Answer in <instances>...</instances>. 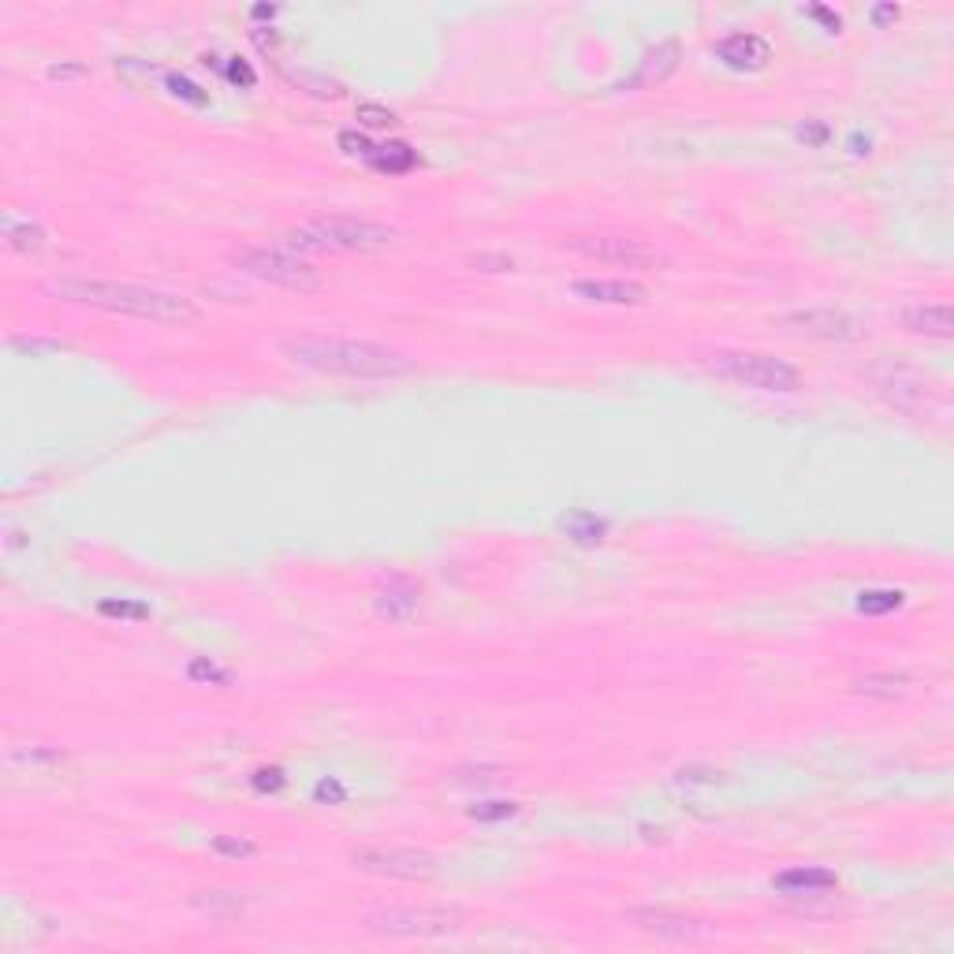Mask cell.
<instances>
[{"instance_id":"cell-1","label":"cell","mask_w":954,"mask_h":954,"mask_svg":"<svg viewBox=\"0 0 954 954\" xmlns=\"http://www.w3.org/2000/svg\"><path fill=\"white\" fill-rule=\"evenodd\" d=\"M53 295L79 306H94L105 314H127L138 321H157V325H191L198 321V306L183 295L157 291L146 284H127V280H90V276H64L53 284Z\"/></svg>"},{"instance_id":"cell-2","label":"cell","mask_w":954,"mask_h":954,"mask_svg":"<svg viewBox=\"0 0 954 954\" xmlns=\"http://www.w3.org/2000/svg\"><path fill=\"white\" fill-rule=\"evenodd\" d=\"M280 351L287 362L302 369L351 377V381H388V377H407L414 369L399 351H388L369 340H347V336H287Z\"/></svg>"},{"instance_id":"cell-3","label":"cell","mask_w":954,"mask_h":954,"mask_svg":"<svg viewBox=\"0 0 954 954\" xmlns=\"http://www.w3.org/2000/svg\"><path fill=\"white\" fill-rule=\"evenodd\" d=\"M396 228L377 224V220L362 217H317L302 228H291L284 235L287 250H302V254H328V250H343V254H377L396 246Z\"/></svg>"},{"instance_id":"cell-4","label":"cell","mask_w":954,"mask_h":954,"mask_svg":"<svg viewBox=\"0 0 954 954\" xmlns=\"http://www.w3.org/2000/svg\"><path fill=\"white\" fill-rule=\"evenodd\" d=\"M366 932L388 940H440L466 925L459 906H384L366 914Z\"/></svg>"},{"instance_id":"cell-5","label":"cell","mask_w":954,"mask_h":954,"mask_svg":"<svg viewBox=\"0 0 954 954\" xmlns=\"http://www.w3.org/2000/svg\"><path fill=\"white\" fill-rule=\"evenodd\" d=\"M723 381L746 384L757 392H798L802 388V373L798 366L783 362V358L761 355V351H716L709 362Z\"/></svg>"},{"instance_id":"cell-6","label":"cell","mask_w":954,"mask_h":954,"mask_svg":"<svg viewBox=\"0 0 954 954\" xmlns=\"http://www.w3.org/2000/svg\"><path fill=\"white\" fill-rule=\"evenodd\" d=\"M235 265H239L246 276L261 280V284L284 287V291H299V295H306V291H321V284H325L317 269H310L306 261L295 258V254H287V250H276V246H246V250L235 254Z\"/></svg>"},{"instance_id":"cell-7","label":"cell","mask_w":954,"mask_h":954,"mask_svg":"<svg viewBox=\"0 0 954 954\" xmlns=\"http://www.w3.org/2000/svg\"><path fill=\"white\" fill-rule=\"evenodd\" d=\"M869 381L876 384V392H880L891 407L906 410V414L928 410L940 399L936 384L928 381V377H921L917 369L899 366V362H876V366L869 369Z\"/></svg>"},{"instance_id":"cell-8","label":"cell","mask_w":954,"mask_h":954,"mask_svg":"<svg viewBox=\"0 0 954 954\" xmlns=\"http://www.w3.org/2000/svg\"><path fill=\"white\" fill-rule=\"evenodd\" d=\"M351 865L388 880H429L437 873V858L418 846H366V850H355Z\"/></svg>"},{"instance_id":"cell-9","label":"cell","mask_w":954,"mask_h":954,"mask_svg":"<svg viewBox=\"0 0 954 954\" xmlns=\"http://www.w3.org/2000/svg\"><path fill=\"white\" fill-rule=\"evenodd\" d=\"M779 328H787L791 336H802V340H824V343H854L865 336L858 317H850L846 310H835V306H813V310L783 314L779 317Z\"/></svg>"},{"instance_id":"cell-10","label":"cell","mask_w":954,"mask_h":954,"mask_svg":"<svg viewBox=\"0 0 954 954\" xmlns=\"http://www.w3.org/2000/svg\"><path fill=\"white\" fill-rule=\"evenodd\" d=\"M567 246L582 258L619 265V269H649L660 261L653 246L634 239V235H578V239H567Z\"/></svg>"},{"instance_id":"cell-11","label":"cell","mask_w":954,"mask_h":954,"mask_svg":"<svg viewBox=\"0 0 954 954\" xmlns=\"http://www.w3.org/2000/svg\"><path fill=\"white\" fill-rule=\"evenodd\" d=\"M373 612L384 623H407L422 612V586L407 574H392L377 593H373Z\"/></svg>"},{"instance_id":"cell-12","label":"cell","mask_w":954,"mask_h":954,"mask_svg":"<svg viewBox=\"0 0 954 954\" xmlns=\"http://www.w3.org/2000/svg\"><path fill=\"white\" fill-rule=\"evenodd\" d=\"M835 887H839V876L824 865H794V869L772 876V891L783 899H820Z\"/></svg>"},{"instance_id":"cell-13","label":"cell","mask_w":954,"mask_h":954,"mask_svg":"<svg viewBox=\"0 0 954 954\" xmlns=\"http://www.w3.org/2000/svg\"><path fill=\"white\" fill-rule=\"evenodd\" d=\"M630 921L649 932L656 940H668V943H694L705 936V928L697 917L686 914H671V910H630Z\"/></svg>"},{"instance_id":"cell-14","label":"cell","mask_w":954,"mask_h":954,"mask_svg":"<svg viewBox=\"0 0 954 954\" xmlns=\"http://www.w3.org/2000/svg\"><path fill=\"white\" fill-rule=\"evenodd\" d=\"M899 325L914 336H925V340H951V302H906L899 310Z\"/></svg>"},{"instance_id":"cell-15","label":"cell","mask_w":954,"mask_h":954,"mask_svg":"<svg viewBox=\"0 0 954 954\" xmlns=\"http://www.w3.org/2000/svg\"><path fill=\"white\" fill-rule=\"evenodd\" d=\"M571 291L586 302H604V306H641L649 291L634 280H574Z\"/></svg>"},{"instance_id":"cell-16","label":"cell","mask_w":954,"mask_h":954,"mask_svg":"<svg viewBox=\"0 0 954 954\" xmlns=\"http://www.w3.org/2000/svg\"><path fill=\"white\" fill-rule=\"evenodd\" d=\"M716 56L735 71H757L768 64L772 49H768V41L761 34H731V38H723L716 45Z\"/></svg>"},{"instance_id":"cell-17","label":"cell","mask_w":954,"mask_h":954,"mask_svg":"<svg viewBox=\"0 0 954 954\" xmlns=\"http://www.w3.org/2000/svg\"><path fill=\"white\" fill-rule=\"evenodd\" d=\"M679 60H682L679 41L675 38L660 41L656 49H649V53L638 60V71L630 75V86H660V82H668L671 75L679 71Z\"/></svg>"},{"instance_id":"cell-18","label":"cell","mask_w":954,"mask_h":954,"mask_svg":"<svg viewBox=\"0 0 954 954\" xmlns=\"http://www.w3.org/2000/svg\"><path fill=\"white\" fill-rule=\"evenodd\" d=\"M4 243L12 246L15 254H27L30 258V254H41V250H45L49 235H45V228H41L38 220H30V217L19 220L12 209H8V213H4Z\"/></svg>"},{"instance_id":"cell-19","label":"cell","mask_w":954,"mask_h":954,"mask_svg":"<svg viewBox=\"0 0 954 954\" xmlns=\"http://www.w3.org/2000/svg\"><path fill=\"white\" fill-rule=\"evenodd\" d=\"M559 530L567 533V541H574V545L593 548L608 537V518L593 515V511H571V515L559 518Z\"/></svg>"},{"instance_id":"cell-20","label":"cell","mask_w":954,"mask_h":954,"mask_svg":"<svg viewBox=\"0 0 954 954\" xmlns=\"http://www.w3.org/2000/svg\"><path fill=\"white\" fill-rule=\"evenodd\" d=\"M914 686V679L906 671H865L861 679H854V690L865 697H899Z\"/></svg>"},{"instance_id":"cell-21","label":"cell","mask_w":954,"mask_h":954,"mask_svg":"<svg viewBox=\"0 0 954 954\" xmlns=\"http://www.w3.org/2000/svg\"><path fill=\"white\" fill-rule=\"evenodd\" d=\"M366 164L384 172V176H403V172H410L418 164V153L410 150L407 142H388V146H373Z\"/></svg>"},{"instance_id":"cell-22","label":"cell","mask_w":954,"mask_h":954,"mask_svg":"<svg viewBox=\"0 0 954 954\" xmlns=\"http://www.w3.org/2000/svg\"><path fill=\"white\" fill-rule=\"evenodd\" d=\"M191 906L202 910L205 917H213V921H235V917H243V899L232 895V891H198L191 899Z\"/></svg>"},{"instance_id":"cell-23","label":"cell","mask_w":954,"mask_h":954,"mask_svg":"<svg viewBox=\"0 0 954 954\" xmlns=\"http://www.w3.org/2000/svg\"><path fill=\"white\" fill-rule=\"evenodd\" d=\"M64 761V753L49 750V746H12V750L4 753V764L8 768H56V764Z\"/></svg>"},{"instance_id":"cell-24","label":"cell","mask_w":954,"mask_h":954,"mask_svg":"<svg viewBox=\"0 0 954 954\" xmlns=\"http://www.w3.org/2000/svg\"><path fill=\"white\" fill-rule=\"evenodd\" d=\"M187 679L198 686H232V671L220 668L213 656H194L187 664Z\"/></svg>"},{"instance_id":"cell-25","label":"cell","mask_w":954,"mask_h":954,"mask_svg":"<svg viewBox=\"0 0 954 954\" xmlns=\"http://www.w3.org/2000/svg\"><path fill=\"white\" fill-rule=\"evenodd\" d=\"M902 608V593L899 589H865L858 597V612L861 615H887Z\"/></svg>"},{"instance_id":"cell-26","label":"cell","mask_w":954,"mask_h":954,"mask_svg":"<svg viewBox=\"0 0 954 954\" xmlns=\"http://www.w3.org/2000/svg\"><path fill=\"white\" fill-rule=\"evenodd\" d=\"M213 850L224 854V858H254V854H258V843L246 839V835H217V839H213Z\"/></svg>"},{"instance_id":"cell-27","label":"cell","mask_w":954,"mask_h":954,"mask_svg":"<svg viewBox=\"0 0 954 954\" xmlns=\"http://www.w3.org/2000/svg\"><path fill=\"white\" fill-rule=\"evenodd\" d=\"M101 615H109V619H150V604H142V600H101Z\"/></svg>"},{"instance_id":"cell-28","label":"cell","mask_w":954,"mask_h":954,"mask_svg":"<svg viewBox=\"0 0 954 954\" xmlns=\"http://www.w3.org/2000/svg\"><path fill=\"white\" fill-rule=\"evenodd\" d=\"M515 813H518L515 802H477V805H470V817L481 820V824H496V820H507V817H515Z\"/></svg>"},{"instance_id":"cell-29","label":"cell","mask_w":954,"mask_h":954,"mask_svg":"<svg viewBox=\"0 0 954 954\" xmlns=\"http://www.w3.org/2000/svg\"><path fill=\"white\" fill-rule=\"evenodd\" d=\"M291 79L299 82V86H306V90H310V94H317V97H340L343 94L340 82L321 79V75H310V71H291Z\"/></svg>"},{"instance_id":"cell-30","label":"cell","mask_w":954,"mask_h":954,"mask_svg":"<svg viewBox=\"0 0 954 954\" xmlns=\"http://www.w3.org/2000/svg\"><path fill=\"white\" fill-rule=\"evenodd\" d=\"M250 783H254V791H261V794H276L280 787L287 783V776H284V768H258L254 776H250Z\"/></svg>"},{"instance_id":"cell-31","label":"cell","mask_w":954,"mask_h":954,"mask_svg":"<svg viewBox=\"0 0 954 954\" xmlns=\"http://www.w3.org/2000/svg\"><path fill=\"white\" fill-rule=\"evenodd\" d=\"M358 120L366 127H388V123H396V112L384 105H358Z\"/></svg>"},{"instance_id":"cell-32","label":"cell","mask_w":954,"mask_h":954,"mask_svg":"<svg viewBox=\"0 0 954 954\" xmlns=\"http://www.w3.org/2000/svg\"><path fill=\"white\" fill-rule=\"evenodd\" d=\"M340 150H347L351 157H362V161H369L373 142H369L366 135H358V131H343V135H340Z\"/></svg>"},{"instance_id":"cell-33","label":"cell","mask_w":954,"mask_h":954,"mask_svg":"<svg viewBox=\"0 0 954 954\" xmlns=\"http://www.w3.org/2000/svg\"><path fill=\"white\" fill-rule=\"evenodd\" d=\"M168 86H172V94H176V97H187L191 105H205V101H209V97H205L191 79H183V75H168Z\"/></svg>"},{"instance_id":"cell-34","label":"cell","mask_w":954,"mask_h":954,"mask_svg":"<svg viewBox=\"0 0 954 954\" xmlns=\"http://www.w3.org/2000/svg\"><path fill=\"white\" fill-rule=\"evenodd\" d=\"M314 798H317V802L343 805V802H347V791H343V783H336V779H321V783L314 787Z\"/></svg>"},{"instance_id":"cell-35","label":"cell","mask_w":954,"mask_h":954,"mask_svg":"<svg viewBox=\"0 0 954 954\" xmlns=\"http://www.w3.org/2000/svg\"><path fill=\"white\" fill-rule=\"evenodd\" d=\"M511 265H515V261L504 258V254H496V258H492V254H477L474 258V269H489V273H507Z\"/></svg>"},{"instance_id":"cell-36","label":"cell","mask_w":954,"mask_h":954,"mask_svg":"<svg viewBox=\"0 0 954 954\" xmlns=\"http://www.w3.org/2000/svg\"><path fill=\"white\" fill-rule=\"evenodd\" d=\"M228 79L243 82V86H254V71H250V64H243V60H232V64H228Z\"/></svg>"},{"instance_id":"cell-37","label":"cell","mask_w":954,"mask_h":954,"mask_svg":"<svg viewBox=\"0 0 954 954\" xmlns=\"http://www.w3.org/2000/svg\"><path fill=\"white\" fill-rule=\"evenodd\" d=\"M12 347H15V351H23V347H27L30 355H41V351H56L60 343H53V340H30V343L27 340H15Z\"/></svg>"},{"instance_id":"cell-38","label":"cell","mask_w":954,"mask_h":954,"mask_svg":"<svg viewBox=\"0 0 954 954\" xmlns=\"http://www.w3.org/2000/svg\"><path fill=\"white\" fill-rule=\"evenodd\" d=\"M86 75V68H79V64H56V68H49V79H82Z\"/></svg>"},{"instance_id":"cell-39","label":"cell","mask_w":954,"mask_h":954,"mask_svg":"<svg viewBox=\"0 0 954 954\" xmlns=\"http://www.w3.org/2000/svg\"><path fill=\"white\" fill-rule=\"evenodd\" d=\"M891 19H899V8H895V4H880V8H873L876 27H884V23H891Z\"/></svg>"},{"instance_id":"cell-40","label":"cell","mask_w":954,"mask_h":954,"mask_svg":"<svg viewBox=\"0 0 954 954\" xmlns=\"http://www.w3.org/2000/svg\"><path fill=\"white\" fill-rule=\"evenodd\" d=\"M798 135H802L805 142H824V138H828V127H820V123H813V127H802Z\"/></svg>"},{"instance_id":"cell-41","label":"cell","mask_w":954,"mask_h":954,"mask_svg":"<svg viewBox=\"0 0 954 954\" xmlns=\"http://www.w3.org/2000/svg\"><path fill=\"white\" fill-rule=\"evenodd\" d=\"M813 15H817V19H824V23H828L832 30H839V15H832L828 8H813Z\"/></svg>"},{"instance_id":"cell-42","label":"cell","mask_w":954,"mask_h":954,"mask_svg":"<svg viewBox=\"0 0 954 954\" xmlns=\"http://www.w3.org/2000/svg\"><path fill=\"white\" fill-rule=\"evenodd\" d=\"M273 15H276V8H265V4L254 8V19H273Z\"/></svg>"}]
</instances>
